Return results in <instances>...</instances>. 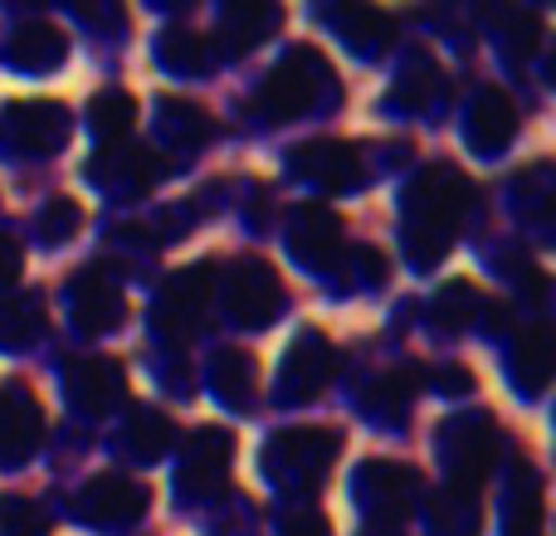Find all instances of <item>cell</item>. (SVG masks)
<instances>
[{"mask_svg":"<svg viewBox=\"0 0 556 536\" xmlns=\"http://www.w3.org/2000/svg\"><path fill=\"white\" fill-rule=\"evenodd\" d=\"M473 210V186L459 166L440 162V166H425L420 176L410 181L405 191V254L410 264L434 268L450 254L454 230L464 225V215Z\"/></svg>","mask_w":556,"mask_h":536,"instance_id":"1","label":"cell"},{"mask_svg":"<svg viewBox=\"0 0 556 536\" xmlns=\"http://www.w3.org/2000/svg\"><path fill=\"white\" fill-rule=\"evenodd\" d=\"M323 98L337 103L332 64H327L313 44H298L278 59V64L269 68V78L260 84V93H254V113H260L264 123H298V117L313 113Z\"/></svg>","mask_w":556,"mask_h":536,"instance_id":"2","label":"cell"},{"mask_svg":"<svg viewBox=\"0 0 556 536\" xmlns=\"http://www.w3.org/2000/svg\"><path fill=\"white\" fill-rule=\"evenodd\" d=\"M337 454H342V434L327 430V424H293V430H278L264 444L260 463L269 473V483H278L283 493H313L327 483Z\"/></svg>","mask_w":556,"mask_h":536,"instance_id":"3","label":"cell"},{"mask_svg":"<svg viewBox=\"0 0 556 536\" xmlns=\"http://www.w3.org/2000/svg\"><path fill=\"white\" fill-rule=\"evenodd\" d=\"M211 303H215V268L186 264V268H176L162 283V293H156L152 327L166 342H191L205 327V317H211Z\"/></svg>","mask_w":556,"mask_h":536,"instance_id":"4","label":"cell"},{"mask_svg":"<svg viewBox=\"0 0 556 536\" xmlns=\"http://www.w3.org/2000/svg\"><path fill=\"white\" fill-rule=\"evenodd\" d=\"M434 444H440V459L450 469V483L483 493V478H489V469L498 463V449H503L498 424L489 414H459V420L440 424Z\"/></svg>","mask_w":556,"mask_h":536,"instance_id":"5","label":"cell"},{"mask_svg":"<svg viewBox=\"0 0 556 536\" xmlns=\"http://www.w3.org/2000/svg\"><path fill=\"white\" fill-rule=\"evenodd\" d=\"M337 375V352L323 332H298L293 346L283 352V366H278V400L283 405H307L332 385Z\"/></svg>","mask_w":556,"mask_h":536,"instance_id":"6","label":"cell"},{"mask_svg":"<svg viewBox=\"0 0 556 536\" xmlns=\"http://www.w3.org/2000/svg\"><path fill=\"white\" fill-rule=\"evenodd\" d=\"M225 307L240 327L260 332L278 317L283 307V278L274 273V264L264 259H235L230 273H225Z\"/></svg>","mask_w":556,"mask_h":536,"instance_id":"7","label":"cell"},{"mask_svg":"<svg viewBox=\"0 0 556 536\" xmlns=\"http://www.w3.org/2000/svg\"><path fill=\"white\" fill-rule=\"evenodd\" d=\"M147 502H152L147 483L127 478V473H98V478L74 498V508H78V522H88V527L117 532V527L142 522Z\"/></svg>","mask_w":556,"mask_h":536,"instance_id":"8","label":"cell"},{"mask_svg":"<svg viewBox=\"0 0 556 536\" xmlns=\"http://www.w3.org/2000/svg\"><path fill=\"white\" fill-rule=\"evenodd\" d=\"M420 493H425V478L410 469V463L371 459V463H362V473H356V498L366 502L371 522H395V527H401V518L420 502Z\"/></svg>","mask_w":556,"mask_h":536,"instance_id":"9","label":"cell"},{"mask_svg":"<svg viewBox=\"0 0 556 536\" xmlns=\"http://www.w3.org/2000/svg\"><path fill=\"white\" fill-rule=\"evenodd\" d=\"M230 463H235V434L225 424L195 430L181 449V493L215 498L225 488V478H230Z\"/></svg>","mask_w":556,"mask_h":536,"instance_id":"10","label":"cell"},{"mask_svg":"<svg viewBox=\"0 0 556 536\" xmlns=\"http://www.w3.org/2000/svg\"><path fill=\"white\" fill-rule=\"evenodd\" d=\"M5 132L20 152L49 156L68 142L74 117H68V107L54 103V98H20V103H10V113H5Z\"/></svg>","mask_w":556,"mask_h":536,"instance_id":"11","label":"cell"},{"mask_svg":"<svg viewBox=\"0 0 556 536\" xmlns=\"http://www.w3.org/2000/svg\"><path fill=\"white\" fill-rule=\"evenodd\" d=\"M123 312H127L123 288H117V278L108 273V268H84V273H74V283H68V317H74L78 332L103 336L123 322Z\"/></svg>","mask_w":556,"mask_h":536,"instance_id":"12","label":"cell"},{"mask_svg":"<svg viewBox=\"0 0 556 536\" xmlns=\"http://www.w3.org/2000/svg\"><path fill=\"white\" fill-rule=\"evenodd\" d=\"M45 444V410L25 381L0 385V463H25Z\"/></svg>","mask_w":556,"mask_h":536,"instance_id":"13","label":"cell"},{"mask_svg":"<svg viewBox=\"0 0 556 536\" xmlns=\"http://www.w3.org/2000/svg\"><path fill=\"white\" fill-rule=\"evenodd\" d=\"M64 391L68 405L84 414H108L127 400V371L113 356H78L64 371Z\"/></svg>","mask_w":556,"mask_h":536,"instance_id":"14","label":"cell"},{"mask_svg":"<svg viewBox=\"0 0 556 536\" xmlns=\"http://www.w3.org/2000/svg\"><path fill=\"white\" fill-rule=\"evenodd\" d=\"M88 176H93L98 186H103L108 195H117V201H132V195H147L156 186V176H162V162H156L147 146H127V142H108L103 152L88 162Z\"/></svg>","mask_w":556,"mask_h":536,"instance_id":"15","label":"cell"},{"mask_svg":"<svg viewBox=\"0 0 556 536\" xmlns=\"http://www.w3.org/2000/svg\"><path fill=\"white\" fill-rule=\"evenodd\" d=\"M288 250H293V259H303L307 268L327 273V268L337 264V254L346 250L337 210H327V205H317V201L298 205L293 220H288Z\"/></svg>","mask_w":556,"mask_h":536,"instance_id":"16","label":"cell"},{"mask_svg":"<svg viewBox=\"0 0 556 536\" xmlns=\"http://www.w3.org/2000/svg\"><path fill=\"white\" fill-rule=\"evenodd\" d=\"M293 171L323 191H346L362 181V152L337 137H313V142L293 146Z\"/></svg>","mask_w":556,"mask_h":536,"instance_id":"17","label":"cell"},{"mask_svg":"<svg viewBox=\"0 0 556 536\" xmlns=\"http://www.w3.org/2000/svg\"><path fill=\"white\" fill-rule=\"evenodd\" d=\"M518 123H522V117H518V103H513V98L503 93L498 84H489V88H479V98H473L464 137H469L473 152L498 156V152H508V142L518 137Z\"/></svg>","mask_w":556,"mask_h":536,"instance_id":"18","label":"cell"},{"mask_svg":"<svg viewBox=\"0 0 556 536\" xmlns=\"http://www.w3.org/2000/svg\"><path fill=\"white\" fill-rule=\"evenodd\" d=\"M278 25H283V10L269 5V0H240V5H230L220 15V49L225 54H250V49H260L264 39L278 35Z\"/></svg>","mask_w":556,"mask_h":536,"instance_id":"19","label":"cell"},{"mask_svg":"<svg viewBox=\"0 0 556 536\" xmlns=\"http://www.w3.org/2000/svg\"><path fill=\"white\" fill-rule=\"evenodd\" d=\"M327 20H332V29L346 39V49H356V54H366V59L386 54L395 39V20L376 5H362V0H356V5H337Z\"/></svg>","mask_w":556,"mask_h":536,"instance_id":"20","label":"cell"},{"mask_svg":"<svg viewBox=\"0 0 556 536\" xmlns=\"http://www.w3.org/2000/svg\"><path fill=\"white\" fill-rule=\"evenodd\" d=\"M211 391L230 410H250L254 391H260V361L250 352H240V346H220L211 356Z\"/></svg>","mask_w":556,"mask_h":536,"instance_id":"21","label":"cell"},{"mask_svg":"<svg viewBox=\"0 0 556 536\" xmlns=\"http://www.w3.org/2000/svg\"><path fill=\"white\" fill-rule=\"evenodd\" d=\"M68 59V39L59 25L49 20H25V25L10 35V64L15 68H29V74H49Z\"/></svg>","mask_w":556,"mask_h":536,"instance_id":"22","label":"cell"},{"mask_svg":"<svg viewBox=\"0 0 556 536\" xmlns=\"http://www.w3.org/2000/svg\"><path fill=\"white\" fill-rule=\"evenodd\" d=\"M156 132H162V142L176 146V152H195V146L211 142L215 123L191 98H156Z\"/></svg>","mask_w":556,"mask_h":536,"instance_id":"23","label":"cell"},{"mask_svg":"<svg viewBox=\"0 0 556 536\" xmlns=\"http://www.w3.org/2000/svg\"><path fill=\"white\" fill-rule=\"evenodd\" d=\"M420 385H425L420 366H395V371L376 375V381L362 391V400H356V405H362L366 414H381V420H401V414L410 410V400L420 395Z\"/></svg>","mask_w":556,"mask_h":536,"instance_id":"24","label":"cell"},{"mask_svg":"<svg viewBox=\"0 0 556 536\" xmlns=\"http://www.w3.org/2000/svg\"><path fill=\"white\" fill-rule=\"evenodd\" d=\"M156 64H166L172 74H211L215 39L201 29H162L156 35Z\"/></svg>","mask_w":556,"mask_h":536,"instance_id":"25","label":"cell"},{"mask_svg":"<svg viewBox=\"0 0 556 536\" xmlns=\"http://www.w3.org/2000/svg\"><path fill=\"white\" fill-rule=\"evenodd\" d=\"M430 527H434V536H479V527H483L479 488L444 483V493L430 502Z\"/></svg>","mask_w":556,"mask_h":536,"instance_id":"26","label":"cell"},{"mask_svg":"<svg viewBox=\"0 0 556 536\" xmlns=\"http://www.w3.org/2000/svg\"><path fill=\"white\" fill-rule=\"evenodd\" d=\"M513 381H518L528 395L547 391V381H552V332H547V322H532L528 332L518 336V346H513Z\"/></svg>","mask_w":556,"mask_h":536,"instance_id":"27","label":"cell"},{"mask_svg":"<svg viewBox=\"0 0 556 536\" xmlns=\"http://www.w3.org/2000/svg\"><path fill=\"white\" fill-rule=\"evenodd\" d=\"M542 522H547V493H542V478L518 463L508 488V536H542Z\"/></svg>","mask_w":556,"mask_h":536,"instance_id":"28","label":"cell"},{"mask_svg":"<svg viewBox=\"0 0 556 536\" xmlns=\"http://www.w3.org/2000/svg\"><path fill=\"white\" fill-rule=\"evenodd\" d=\"M172 439H176V430H172V420H166L162 410L137 405V410L127 414V430H123V454L127 459L152 463V459H162V454L172 449Z\"/></svg>","mask_w":556,"mask_h":536,"instance_id":"29","label":"cell"},{"mask_svg":"<svg viewBox=\"0 0 556 536\" xmlns=\"http://www.w3.org/2000/svg\"><path fill=\"white\" fill-rule=\"evenodd\" d=\"M45 336V312H39L35 293H5L0 297V346L20 352V346Z\"/></svg>","mask_w":556,"mask_h":536,"instance_id":"30","label":"cell"},{"mask_svg":"<svg viewBox=\"0 0 556 536\" xmlns=\"http://www.w3.org/2000/svg\"><path fill=\"white\" fill-rule=\"evenodd\" d=\"M479 312H483V293L469 283V278L440 283V293H434V303H430L434 327H444V332H459V327L479 322Z\"/></svg>","mask_w":556,"mask_h":536,"instance_id":"31","label":"cell"},{"mask_svg":"<svg viewBox=\"0 0 556 536\" xmlns=\"http://www.w3.org/2000/svg\"><path fill=\"white\" fill-rule=\"evenodd\" d=\"M88 123H93V132L103 137V142H123L137 123V98L127 93V88H103V93L88 103Z\"/></svg>","mask_w":556,"mask_h":536,"instance_id":"32","label":"cell"},{"mask_svg":"<svg viewBox=\"0 0 556 536\" xmlns=\"http://www.w3.org/2000/svg\"><path fill=\"white\" fill-rule=\"evenodd\" d=\"M434 98H444V74L430 54H410L401 68V84H395L391 103H405V107H430Z\"/></svg>","mask_w":556,"mask_h":536,"instance_id":"33","label":"cell"},{"mask_svg":"<svg viewBox=\"0 0 556 536\" xmlns=\"http://www.w3.org/2000/svg\"><path fill=\"white\" fill-rule=\"evenodd\" d=\"M78 230H84V205L74 195H49L39 205V240L45 244H68Z\"/></svg>","mask_w":556,"mask_h":536,"instance_id":"34","label":"cell"},{"mask_svg":"<svg viewBox=\"0 0 556 536\" xmlns=\"http://www.w3.org/2000/svg\"><path fill=\"white\" fill-rule=\"evenodd\" d=\"M498 39L513 59H528L542 44V15L538 10H503L498 15Z\"/></svg>","mask_w":556,"mask_h":536,"instance_id":"35","label":"cell"},{"mask_svg":"<svg viewBox=\"0 0 556 536\" xmlns=\"http://www.w3.org/2000/svg\"><path fill=\"white\" fill-rule=\"evenodd\" d=\"M0 536H49V512L29 498H0Z\"/></svg>","mask_w":556,"mask_h":536,"instance_id":"36","label":"cell"},{"mask_svg":"<svg viewBox=\"0 0 556 536\" xmlns=\"http://www.w3.org/2000/svg\"><path fill=\"white\" fill-rule=\"evenodd\" d=\"M332 268H342V273H352L346 283H362V288H381L386 283V273H391V259H386L381 250H371V244H362V250H342L337 254V264Z\"/></svg>","mask_w":556,"mask_h":536,"instance_id":"37","label":"cell"},{"mask_svg":"<svg viewBox=\"0 0 556 536\" xmlns=\"http://www.w3.org/2000/svg\"><path fill=\"white\" fill-rule=\"evenodd\" d=\"M498 273H503V283L518 288V293H528V297H542V293H547V273H542V268L532 264L522 250H503V254H498Z\"/></svg>","mask_w":556,"mask_h":536,"instance_id":"38","label":"cell"},{"mask_svg":"<svg viewBox=\"0 0 556 536\" xmlns=\"http://www.w3.org/2000/svg\"><path fill=\"white\" fill-rule=\"evenodd\" d=\"M278 532L283 536H332V522L313 508V502H293L278 512Z\"/></svg>","mask_w":556,"mask_h":536,"instance_id":"39","label":"cell"},{"mask_svg":"<svg viewBox=\"0 0 556 536\" xmlns=\"http://www.w3.org/2000/svg\"><path fill=\"white\" fill-rule=\"evenodd\" d=\"M20 268H25V250H20V240L0 234V283H15Z\"/></svg>","mask_w":556,"mask_h":536,"instance_id":"40","label":"cell"},{"mask_svg":"<svg viewBox=\"0 0 556 536\" xmlns=\"http://www.w3.org/2000/svg\"><path fill=\"white\" fill-rule=\"evenodd\" d=\"M434 385H440L444 395H469L473 391V371H464V366H444V371L434 375Z\"/></svg>","mask_w":556,"mask_h":536,"instance_id":"41","label":"cell"},{"mask_svg":"<svg viewBox=\"0 0 556 536\" xmlns=\"http://www.w3.org/2000/svg\"><path fill=\"white\" fill-rule=\"evenodd\" d=\"M362 536H405V532L395 527V522H371V527H366Z\"/></svg>","mask_w":556,"mask_h":536,"instance_id":"42","label":"cell"}]
</instances>
